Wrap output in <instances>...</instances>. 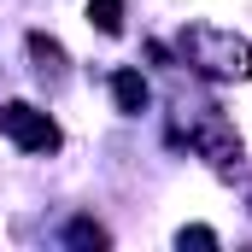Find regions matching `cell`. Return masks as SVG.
<instances>
[{"instance_id": "cell-1", "label": "cell", "mask_w": 252, "mask_h": 252, "mask_svg": "<svg viewBox=\"0 0 252 252\" xmlns=\"http://www.w3.org/2000/svg\"><path fill=\"white\" fill-rule=\"evenodd\" d=\"M182 47H188L193 64H199V70H211V76H252V47H247V41H235V35L193 30Z\"/></svg>"}, {"instance_id": "cell-2", "label": "cell", "mask_w": 252, "mask_h": 252, "mask_svg": "<svg viewBox=\"0 0 252 252\" xmlns=\"http://www.w3.org/2000/svg\"><path fill=\"white\" fill-rule=\"evenodd\" d=\"M0 129H6L18 147H30V153H53V147H59V129L47 124V112H35V106H24V100L0 106Z\"/></svg>"}, {"instance_id": "cell-5", "label": "cell", "mask_w": 252, "mask_h": 252, "mask_svg": "<svg viewBox=\"0 0 252 252\" xmlns=\"http://www.w3.org/2000/svg\"><path fill=\"white\" fill-rule=\"evenodd\" d=\"M176 241H182V247H217V235H211V229H182Z\"/></svg>"}, {"instance_id": "cell-4", "label": "cell", "mask_w": 252, "mask_h": 252, "mask_svg": "<svg viewBox=\"0 0 252 252\" xmlns=\"http://www.w3.org/2000/svg\"><path fill=\"white\" fill-rule=\"evenodd\" d=\"M88 24L100 35H118L124 30V0H88Z\"/></svg>"}, {"instance_id": "cell-3", "label": "cell", "mask_w": 252, "mask_h": 252, "mask_svg": "<svg viewBox=\"0 0 252 252\" xmlns=\"http://www.w3.org/2000/svg\"><path fill=\"white\" fill-rule=\"evenodd\" d=\"M112 94H118V112H147V82L135 70H118L112 76Z\"/></svg>"}]
</instances>
